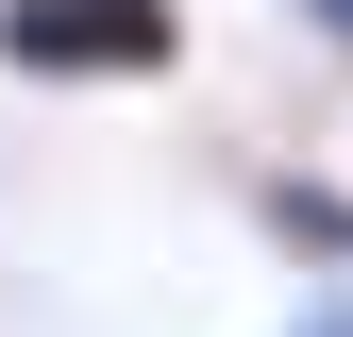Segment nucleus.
Segmentation results:
<instances>
[{"label": "nucleus", "mask_w": 353, "mask_h": 337, "mask_svg": "<svg viewBox=\"0 0 353 337\" xmlns=\"http://www.w3.org/2000/svg\"><path fill=\"white\" fill-rule=\"evenodd\" d=\"M185 68V0H0V84L34 102H135Z\"/></svg>", "instance_id": "f257e3e1"}, {"label": "nucleus", "mask_w": 353, "mask_h": 337, "mask_svg": "<svg viewBox=\"0 0 353 337\" xmlns=\"http://www.w3.org/2000/svg\"><path fill=\"white\" fill-rule=\"evenodd\" d=\"M252 236H270L286 270L353 287V168H252Z\"/></svg>", "instance_id": "f03ea898"}, {"label": "nucleus", "mask_w": 353, "mask_h": 337, "mask_svg": "<svg viewBox=\"0 0 353 337\" xmlns=\"http://www.w3.org/2000/svg\"><path fill=\"white\" fill-rule=\"evenodd\" d=\"M270 337H353V287H303V304H286Z\"/></svg>", "instance_id": "7ed1b4c3"}, {"label": "nucleus", "mask_w": 353, "mask_h": 337, "mask_svg": "<svg viewBox=\"0 0 353 337\" xmlns=\"http://www.w3.org/2000/svg\"><path fill=\"white\" fill-rule=\"evenodd\" d=\"M286 17H303V34H320V51H353V0H286Z\"/></svg>", "instance_id": "20e7f679"}]
</instances>
